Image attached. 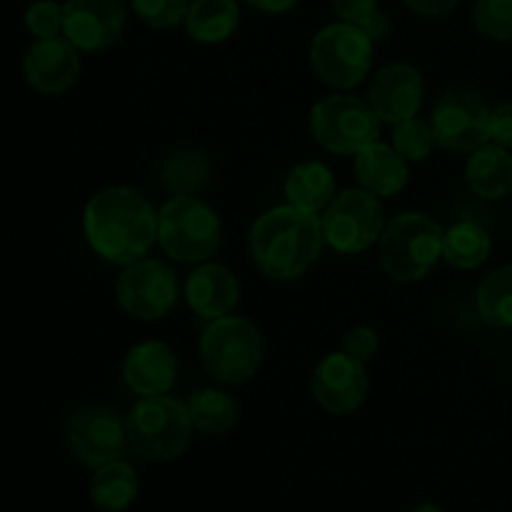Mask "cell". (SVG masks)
<instances>
[{
    "mask_svg": "<svg viewBox=\"0 0 512 512\" xmlns=\"http://www.w3.org/2000/svg\"><path fill=\"white\" fill-rule=\"evenodd\" d=\"M83 230L95 255L115 265L143 260L158 243V213L133 188L113 185L88 200Z\"/></svg>",
    "mask_w": 512,
    "mask_h": 512,
    "instance_id": "1",
    "label": "cell"
},
{
    "mask_svg": "<svg viewBox=\"0 0 512 512\" xmlns=\"http://www.w3.org/2000/svg\"><path fill=\"white\" fill-rule=\"evenodd\" d=\"M323 220L295 205H278L250 228V255L273 280H295L310 270L323 250Z\"/></svg>",
    "mask_w": 512,
    "mask_h": 512,
    "instance_id": "2",
    "label": "cell"
},
{
    "mask_svg": "<svg viewBox=\"0 0 512 512\" xmlns=\"http://www.w3.org/2000/svg\"><path fill=\"white\" fill-rule=\"evenodd\" d=\"M443 228L425 213H403L380 235V265L398 283H418L443 258Z\"/></svg>",
    "mask_w": 512,
    "mask_h": 512,
    "instance_id": "3",
    "label": "cell"
},
{
    "mask_svg": "<svg viewBox=\"0 0 512 512\" xmlns=\"http://www.w3.org/2000/svg\"><path fill=\"white\" fill-rule=\"evenodd\" d=\"M128 440L135 453L150 463H168L188 450L193 435L188 405L165 395L143 398L125 418Z\"/></svg>",
    "mask_w": 512,
    "mask_h": 512,
    "instance_id": "4",
    "label": "cell"
},
{
    "mask_svg": "<svg viewBox=\"0 0 512 512\" xmlns=\"http://www.w3.org/2000/svg\"><path fill=\"white\" fill-rule=\"evenodd\" d=\"M203 365L223 385H243L258 373L263 360V335L258 325L240 315H225L210 323L200 340Z\"/></svg>",
    "mask_w": 512,
    "mask_h": 512,
    "instance_id": "5",
    "label": "cell"
},
{
    "mask_svg": "<svg viewBox=\"0 0 512 512\" xmlns=\"http://www.w3.org/2000/svg\"><path fill=\"white\" fill-rule=\"evenodd\" d=\"M223 225L195 195H173L158 215V243L180 263H203L220 248Z\"/></svg>",
    "mask_w": 512,
    "mask_h": 512,
    "instance_id": "6",
    "label": "cell"
},
{
    "mask_svg": "<svg viewBox=\"0 0 512 512\" xmlns=\"http://www.w3.org/2000/svg\"><path fill=\"white\" fill-rule=\"evenodd\" d=\"M310 133L330 153L358 155L380 138V118L365 100L335 93L313 105Z\"/></svg>",
    "mask_w": 512,
    "mask_h": 512,
    "instance_id": "7",
    "label": "cell"
},
{
    "mask_svg": "<svg viewBox=\"0 0 512 512\" xmlns=\"http://www.w3.org/2000/svg\"><path fill=\"white\" fill-rule=\"evenodd\" d=\"M310 63L330 88L350 90L363 83L373 65V38L360 25H325L310 45Z\"/></svg>",
    "mask_w": 512,
    "mask_h": 512,
    "instance_id": "8",
    "label": "cell"
},
{
    "mask_svg": "<svg viewBox=\"0 0 512 512\" xmlns=\"http://www.w3.org/2000/svg\"><path fill=\"white\" fill-rule=\"evenodd\" d=\"M383 205L378 195L365 188H350L335 195L325 208L323 235L325 243L345 255L365 253L383 235Z\"/></svg>",
    "mask_w": 512,
    "mask_h": 512,
    "instance_id": "9",
    "label": "cell"
},
{
    "mask_svg": "<svg viewBox=\"0 0 512 512\" xmlns=\"http://www.w3.org/2000/svg\"><path fill=\"white\" fill-rule=\"evenodd\" d=\"M65 440H68L75 458L85 468L95 470L123 455L128 428H125V420L110 405L88 403L68 415Z\"/></svg>",
    "mask_w": 512,
    "mask_h": 512,
    "instance_id": "10",
    "label": "cell"
},
{
    "mask_svg": "<svg viewBox=\"0 0 512 512\" xmlns=\"http://www.w3.org/2000/svg\"><path fill=\"white\" fill-rule=\"evenodd\" d=\"M490 115L483 98L473 90H450L435 103L430 125L435 143L450 153H473L490 140Z\"/></svg>",
    "mask_w": 512,
    "mask_h": 512,
    "instance_id": "11",
    "label": "cell"
},
{
    "mask_svg": "<svg viewBox=\"0 0 512 512\" xmlns=\"http://www.w3.org/2000/svg\"><path fill=\"white\" fill-rule=\"evenodd\" d=\"M118 303L130 318L160 320L178 303V280L165 263L153 258L125 265L118 278Z\"/></svg>",
    "mask_w": 512,
    "mask_h": 512,
    "instance_id": "12",
    "label": "cell"
},
{
    "mask_svg": "<svg viewBox=\"0 0 512 512\" xmlns=\"http://www.w3.org/2000/svg\"><path fill=\"white\" fill-rule=\"evenodd\" d=\"M63 15V35L83 53L110 48L125 30L123 0H68Z\"/></svg>",
    "mask_w": 512,
    "mask_h": 512,
    "instance_id": "13",
    "label": "cell"
},
{
    "mask_svg": "<svg viewBox=\"0 0 512 512\" xmlns=\"http://www.w3.org/2000/svg\"><path fill=\"white\" fill-rule=\"evenodd\" d=\"M313 395L328 413L345 415L358 410L368 395L365 363L345 350L325 355L313 373Z\"/></svg>",
    "mask_w": 512,
    "mask_h": 512,
    "instance_id": "14",
    "label": "cell"
},
{
    "mask_svg": "<svg viewBox=\"0 0 512 512\" xmlns=\"http://www.w3.org/2000/svg\"><path fill=\"white\" fill-rule=\"evenodd\" d=\"M80 50L68 38L35 40L23 58V75L33 90L43 95H60L78 80Z\"/></svg>",
    "mask_w": 512,
    "mask_h": 512,
    "instance_id": "15",
    "label": "cell"
},
{
    "mask_svg": "<svg viewBox=\"0 0 512 512\" xmlns=\"http://www.w3.org/2000/svg\"><path fill=\"white\" fill-rule=\"evenodd\" d=\"M423 75L408 63H390L378 70L370 83V108L385 123H403L415 118L423 105Z\"/></svg>",
    "mask_w": 512,
    "mask_h": 512,
    "instance_id": "16",
    "label": "cell"
},
{
    "mask_svg": "<svg viewBox=\"0 0 512 512\" xmlns=\"http://www.w3.org/2000/svg\"><path fill=\"white\" fill-rule=\"evenodd\" d=\"M123 378L128 388L143 398L168 395L178 378V360L165 343L145 340V343L133 345L125 355Z\"/></svg>",
    "mask_w": 512,
    "mask_h": 512,
    "instance_id": "17",
    "label": "cell"
},
{
    "mask_svg": "<svg viewBox=\"0 0 512 512\" xmlns=\"http://www.w3.org/2000/svg\"><path fill=\"white\" fill-rule=\"evenodd\" d=\"M185 298L200 318H225L233 313L240 300L238 278L225 265L205 263L190 273L188 283H185Z\"/></svg>",
    "mask_w": 512,
    "mask_h": 512,
    "instance_id": "18",
    "label": "cell"
},
{
    "mask_svg": "<svg viewBox=\"0 0 512 512\" xmlns=\"http://www.w3.org/2000/svg\"><path fill=\"white\" fill-rule=\"evenodd\" d=\"M355 175L368 193L378 198H393L408 185V160L380 140L355 155Z\"/></svg>",
    "mask_w": 512,
    "mask_h": 512,
    "instance_id": "19",
    "label": "cell"
},
{
    "mask_svg": "<svg viewBox=\"0 0 512 512\" xmlns=\"http://www.w3.org/2000/svg\"><path fill=\"white\" fill-rule=\"evenodd\" d=\"M465 178L470 190L483 200H500L512 193V155L508 148L498 143H485L483 148L473 150Z\"/></svg>",
    "mask_w": 512,
    "mask_h": 512,
    "instance_id": "20",
    "label": "cell"
},
{
    "mask_svg": "<svg viewBox=\"0 0 512 512\" xmlns=\"http://www.w3.org/2000/svg\"><path fill=\"white\" fill-rule=\"evenodd\" d=\"M140 493L138 473L125 460H110V463L95 468L90 480V500L103 512H123L135 503Z\"/></svg>",
    "mask_w": 512,
    "mask_h": 512,
    "instance_id": "21",
    "label": "cell"
},
{
    "mask_svg": "<svg viewBox=\"0 0 512 512\" xmlns=\"http://www.w3.org/2000/svg\"><path fill=\"white\" fill-rule=\"evenodd\" d=\"M285 195L288 203L308 213L325 210L335 198V175L328 165L318 160L295 165L285 178Z\"/></svg>",
    "mask_w": 512,
    "mask_h": 512,
    "instance_id": "22",
    "label": "cell"
},
{
    "mask_svg": "<svg viewBox=\"0 0 512 512\" xmlns=\"http://www.w3.org/2000/svg\"><path fill=\"white\" fill-rule=\"evenodd\" d=\"M240 25V8L235 0H193L185 15V30L205 45L225 43Z\"/></svg>",
    "mask_w": 512,
    "mask_h": 512,
    "instance_id": "23",
    "label": "cell"
},
{
    "mask_svg": "<svg viewBox=\"0 0 512 512\" xmlns=\"http://www.w3.org/2000/svg\"><path fill=\"white\" fill-rule=\"evenodd\" d=\"M185 405H188L193 425L205 435H225L238 425V403L228 393H223V390H198V393L190 395Z\"/></svg>",
    "mask_w": 512,
    "mask_h": 512,
    "instance_id": "24",
    "label": "cell"
},
{
    "mask_svg": "<svg viewBox=\"0 0 512 512\" xmlns=\"http://www.w3.org/2000/svg\"><path fill=\"white\" fill-rule=\"evenodd\" d=\"M210 160L203 150L183 148L178 153L168 155L160 170L165 190L173 195H195L210 183Z\"/></svg>",
    "mask_w": 512,
    "mask_h": 512,
    "instance_id": "25",
    "label": "cell"
},
{
    "mask_svg": "<svg viewBox=\"0 0 512 512\" xmlns=\"http://www.w3.org/2000/svg\"><path fill=\"white\" fill-rule=\"evenodd\" d=\"M490 248L493 240L488 230L473 220H463L443 235V258L458 270H475L483 265L490 258Z\"/></svg>",
    "mask_w": 512,
    "mask_h": 512,
    "instance_id": "26",
    "label": "cell"
},
{
    "mask_svg": "<svg viewBox=\"0 0 512 512\" xmlns=\"http://www.w3.org/2000/svg\"><path fill=\"white\" fill-rule=\"evenodd\" d=\"M478 313L490 328H512V265L493 270L478 285Z\"/></svg>",
    "mask_w": 512,
    "mask_h": 512,
    "instance_id": "27",
    "label": "cell"
},
{
    "mask_svg": "<svg viewBox=\"0 0 512 512\" xmlns=\"http://www.w3.org/2000/svg\"><path fill=\"white\" fill-rule=\"evenodd\" d=\"M435 145V133L430 120H420L418 115L415 118L403 120V123L395 125L393 130V148L403 155L405 160H425L430 153H433Z\"/></svg>",
    "mask_w": 512,
    "mask_h": 512,
    "instance_id": "28",
    "label": "cell"
},
{
    "mask_svg": "<svg viewBox=\"0 0 512 512\" xmlns=\"http://www.w3.org/2000/svg\"><path fill=\"white\" fill-rule=\"evenodd\" d=\"M475 28L490 40H512V0H478L473 8Z\"/></svg>",
    "mask_w": 512,
    "mask_h": 512,
    "instance_id": "29",
    "label": "cell"
},
{
    "mask_svg": "<svg viewBox=\"0 0 512 512\" xmlns=\"http://www.w3.org/2000/svg\"><path fill=\"white\" fill-rule=\"evenodd\" d=\"M133 10L145 25L155 30H170L188 15L190 0H130Z\"/></svg>",
    "mask_w": 512,
    "mask_h": 512,
    "instance_id": "30",
    "label": "cell"
},
{
    "mask_svg": "<svg viewBox=\"0 0 512 512\" xmlns=\"http://www.w3.org/2000/svg\"><path fill=\"white\" fill-rule=\"evenodd\" d=\"M63 23V5H58L55 0H35L25 10V28L35 35V40L63 35Z\"/></svg>",
    "mask_w": 512,
    "mask_h": 512,
    "instance_id": "31",
    "label": "cell"
},
{
    "mask_svg": "<svg viewBox=\"0 0 512 512\" xmlns=\"http://www.w3.org/2000/svg\"><path fill=\"white\" fill-rule=\"evenodd\" d=\"M380 350V338L370 325H355L345 335V353L358 358L360 363H368L370 358H375Z\"/></svg>",
    "mask_w": 512,
    "mask_h": 512,
    "instance_id": "32",
    "label": "cell"
},
{
    "mask_svg": "<svg viewBox=\"0 0 512 512\" xmlns=\"http://www.w3.org/2000/svg\"><path fill=\"white\" fill-rule=\"evenodd\" d=\"M330 5L343 23L353 25H363L378 10V0H330Z\"/></svg>",
    "mask_w": 512,
    "mask_h": 512,
    "instance_id": "33",
    "label": "cell"
},
{
    "mask_svg": "<svg viewBox=\"0 0 512 512\" xmlns=\"http://www.w3.org/2000/svg\"><path fill=\"white\" fill-rule=\"evenodd\" d=\"M490 140L512 150V105H500L490 115Z\"/></svg>",
    "mask_w": 512,
    "mask_h": 512,
    "instance_id": "34",
    "label": "cell"
},
{
    "mask_svg": "<svg viewBox=\"0 0 512 512\" xmlns=\"http://www.w3.org/2000/svg\"><path fill=\"white\" fill-rule=\"evenodd\" d=\"M405 5L425 18H440V15H448L458 5V0H405Z\"/></svg>",
    "mask_w": 512,
    "mask_h": 512,
    "instance_id": "35",
    "label": "cell"
},
{
    "mask_svg": "<svg viewBox=\"0 0 512 512\" xmlns=\"http://www.w3.org/2000/svg\"><path fill=\"white\" fill-rule=\"evenodd\" d=\"M360 28H363L365 33H368L370 38H373V43H375V40L388 38V33H390V20H388V15L380 13V10H375V13L370 15V18L365 20V23L360 25Z\"/></svg>",
    "mask_w": 512,
    "mask_h": 512,
    "instance_id": "36",
    "label": "cell"
},
{
    "mask_svg": "<svg viewBox=\"0 0 512 512\" xmlns=\"http://www.w3.org/2000/svg\"><path fill=\"white\" fill-rule=\"evenodd\" d=\"M250 8L260 10V13H288L290 8L300 3V0H245Z\"/></svg>",
    "mask_w": 512,
    "mask_h": 512,
    "instance_id": "37",
    "label": "cell"
},
{
    "mask_svg": "<svg viewBox=\"0 0 512 512\" xmlns=\"http://www.w3.org/2000/svg\"><path fill=\"white\" fill-rule=\"evenodd\" d=\"M413 512H443V508H440V505H433V503H423V505H418Z\"/></svg>",
    "mask_w": 512,
    "mask_h": 512,
    "instance_id": "38",
    "label": "cell"
}]
</instances>
